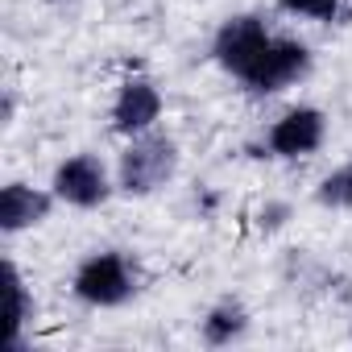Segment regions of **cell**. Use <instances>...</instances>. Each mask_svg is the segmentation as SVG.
I'll list each match as a JSON object with an SVG mask.
<instances>
[{"mask_svg":"<svg viewBox=\"0 0 352 352\" xmlns=\"http://www.w3.org/2000/svg\"><path fill=\"white\" fill-rule=\"evenodd\" d=\"M274 5L286 17H302V21H315V25H331L344 13V0H274Z\"/></svg>","mask_w":352,"mask_h":352,"instance_id":"12","label":"cell"},{"mask_svg":"<svg viewBox=\"0 0 352 352\" xmlns=\"http://www.w3.org/2000/svg\"><path fill=\"white\" fill-rule=\"evenodd\" d=\"M71 294L83 307H96V311L124 307L137 294V265H133V257L120 253V249L87 253L75 265V274H71Z\"/></svg>","mask_w":352,"mask_h":352,"instance_id":"2","label":"cell"},{"mask_svg":"<svg viewBox=\"0 0 352 352\" xmlns=\"http://www.w3.org/2000/svg\"><path fill=\"white\" fill-rule=\"evenodd\" d=\"M270 42H274V34H270L265 17H257V13H236V17L220 21V30H216V38H212V58H216L220 71H228V75L241 83V79L253 71V63L265 54Z\"/></svg>","mask_w":352,"mask_h":352,"instance_id":"5","label":"cell"},{"mask_svg":"<svg viewBox=\"0 0 352 352\" xmlns=\"http://www.w3.org/2000/svg\"><path fill=\"white\" fill-rule=\"evenodd\" d=\"M179 174V141L162 129L137 133L124 141V153L116 162V191L129 199H149Z\"/></svg>","mask_w":352,"mask_h":352,"instance_id":"1","label":"cell"},{"mask_svg":"<svg viewBox=\"0 0 352 352\" xmlns=\"http://www.w3.org/2000/svg\"><path fill=\"white\" fill-rule=\"evenodd\" d=\"M5 278H9V327H5V352L21 348V331L34 319V298H30V282L17 270V261H5Z\"/></svg>","mask_w":352,"mask_h":352,"instance_id":"10","label":"cell"},{"mask_svg":"<svg viewBox=\"0 0 352 352\" xmlns=\"http://www.w3.org/2000/svg\"><path fill=\"white\" fill-rule=\"evenodd\" d=\"M315 204L327 212H352V157L340 162L331 174H323L315 187Z\"/></svg>","mask_w":352,"mask_h":352,"instance_id":"11","label":"cell"},{"mask_svg":"<svg viewBox=\"0 0 352 352\" xmlns=\"http://www.w3.org/2000/svg\"><path fill=\"white\" fill-rule=\"evenodd\" d=\"M245 331H249V311H245L241 298H220V302L208 307V315L199 319V336H204V344H212V348H228V344L245 340Z\"/></svg>","mask_w":352,"mask_h":352,"instance_id":"9","label":"cell"},{"mask_svg":"<svg viewBox=\"0 0 352 352\" xmlns=\"http://www.w3.org/2000/svg\"><path fill=\"white\" fill-rule=\"evenodd\" d=\"M311 67H315V54H311L307 42H298V38H278V34H274V42H270L265 54L253 63V71L241 79V87H245L249 96H278V91L302 83V79L311 75Z\"/></svg>","mask_w":352,"mask_h":352,"instance_id":"4","label":"cell"},{"mask_svg":"<svg viewBox=\"0 0 352 352\" xmlns=\"http://www.w3.org/2000/svg\"><path fill=\"white\" fill-rule=\"evenodd\" d=\"M50 191L58 195V204L75 208V212H96L112 199L116 191V174L108 170V162L100 153H71L54 166L50 174Z\"/></svg>","mask_w":352,"mask_h":352,"instance_id":"3","label":"cell"},{"mask_svg":"<svg viewBox=\"0 0 352 352\" xmlns=\"http://www.w3.org/2000/svg\"><path fill=\"white\" fill-rule=\"evenodd\" d=\"M13 112H17V104H13V91H5V100H0V124H13Z\"/></svg>","mask_w":352,"mask_h":352,"instance_id":"13","label":"cell"},{"mask_svg":"<svg viewBox=\"0 0 352 352\" xmlns=\"http://www.w3.org/2000/svg\"><path fill=\"white\" fill-rule=\"evenodd\" d=\"M323 141H327V112L315 104H294L265 129V149L270 157H282V162L311 157L323 149Z\"/></svg>","mask_w":352,"mask_h":352,"instance_id":"6","label":"cell"},{"mask_svg":"<svg viewBox=\"0 0 352 352\" xmlns=\"http://www.w3.org/2000/svg\"><path fill=\"white\" fill-rule=\"evenodd\" d=\"M162 112H166V96H162V87H157L149 75H129V79L116 87V96H112L108 124H112L116 137L129 141V137H137V133L157 129Z\"/></svg>","mask_w":352,"mask_h":352,"instance_id":"7","label":"cell"},{"mask_svg":"<svg viewBox=\"0 0 352 352\" xmlns=\"http://www.w3.org/2000/svg\"><path fill=\"white\" fill-rule=\"evenodd\" d=\"M54 204H58V195L50 187H34V183H21V179L5 183L0 187V232L21 236V232L46 224Z\"/></svg>","mask_w":352,"mask_h":352,"instance_id":"8","label":"cell"}]
</instances>
